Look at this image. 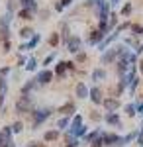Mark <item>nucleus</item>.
Instances as JSON below:
<instances>
[{"mask_svg": "<svg viewBox=\"0 0 143 147\" xmlns=\"http://www.w3.org/2000/svg\"><path fill=\"white\" fill-rule=\"evenodd\" d=\"M49 79H51V73H43V75H39V80H41V82H47Z\"/></svg>", "mask_w": 143, "mask_h": 147, "instance_id": "obj_1", "label": "nucleus"}, {"mask_svg": "<svg viewBox=\"0 0 143 147\" xmlns=\"http://www.w3.org/2000/svg\"><path fill=\"white\" fill-rule=\"evenodd\" d=\"M63 112H65V114H71V112H73V104H67V106H65V110H63Z\"/></svg>", "mask_w": 143, "mask_h": 147, "instance_id": "obj_2", "label": "nucleus"}, {"mask_svg": "<svg viewBox=\"0 0 143 147\" xmlns=\"http://www.w3.org/2000/svg\"><path fill=\"white\" fill-rule=\"evenodd\" d=\"M55 137H57V134H55V131H51V134L45 136V139H55Z\"/></svg>", "mask_w": 143, "mask_h": 147, "instance_id": "obj_3", "label": "nucleus"}, {"mask_svg": "<svg viewBox=\"0 0 143 147\" xmlns=\"http://www.w3.org/2000/svg\"><path fill=\"white\" fill-rule=\"evenodd\" d=\"M22 18L24 20H30V12H22Z\"/></svg>", "mask_w": 143, "mask_h": 147, "instance_id": "obj_4", "label": "nucleus"}, {"mask_svg": "<svg viewBox=\"0 0 143 147\" xmlns=\"http://www.w3.org/2000/svg\"><path fill=\"white\" fill-rule=\"evenodd\" d=\"M49 41H51V45H57V35H53V37H51Z\"/></svg>", "mask_w": 143, "mask_h": 147, "instance_id": "obj_5", "label": "nucleus"}, {"mask_svg": "<svg viewBox=\"0 0 143 147\" xmlns=\"http://www.w3.org/2000/svg\"><path fill=\"white\" fill-rule=\"evenodd\" d=\"M0 104H2V96H0Z\"/></svg>", "mask_w": 143, "mask_h": 147, "instance_id": "obj_6", "label": "nucleus"}]
</instances>
